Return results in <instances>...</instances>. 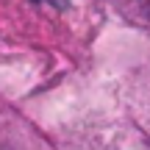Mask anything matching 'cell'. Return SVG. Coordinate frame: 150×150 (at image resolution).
<instances>
[{"label": "cell", "instance_id": "cell-1", "mask_svg": "<svg viewBox=\"0 0 150 150\" xmlns=\"http://www.w3.org/2000/svg\"><path fill=\"white\" fill-rule=\"evenodd\" d=\"M147 14H150V8H147Z\"/></svg>", "mask_w": 150, "mask_h": 150}]
</instances>
